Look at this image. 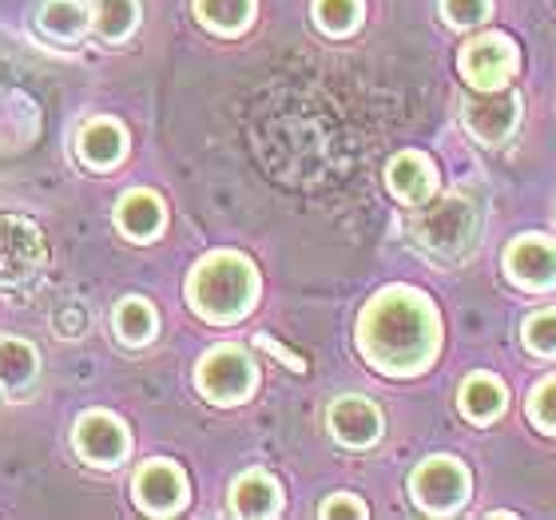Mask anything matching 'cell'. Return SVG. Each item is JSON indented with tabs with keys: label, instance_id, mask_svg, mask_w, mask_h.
Returning <instances> with one entry per match:
<instances>
[{
	"label": "cell",
	"instance_id": "obj_1",
	"mask_svg": "<svg viewBox=\"0 0 556 520\" xmlns=\"http://www.w3.org/2000/svg\"><path fill=\"white\" fill-rule=\"evenodd\" d=\"M358 350L374 370L390 378L429 370L441 350L438 306L414 287L378 290L358 318Z\"/></svg>",
	"mask_w": 556,
	"mask_h": 520
},
{
	"label": "cell",
	"instance_id": "obj_2",
	"mask_svg": "<svg viewBox=\"0 0 556 520\" xmlns=\"http://www.w3.org/2000/svg\"><path fill=\"white\" fill-rule=\"evenodd\" d=\"M258 299V270L239 251H211L187 278V302L207 322H239Z\"/></svg>",
	"mask_w": 556,
	"mask_h": 520
},
{
	"label": "cell",
	"instance_id": "obj_3",
	"mask_svg": "<svg viewBox=\"0 0 556 520\" xmlns=\"http://www.w3.org/2000/svg\"><path fill=\"white\" fill-rule=\"evenodd\" d=\"M426 207V203H421ZM409 231L429 255L438 258H462L469 255V246L477 243V231H481V211L465 191H453V195H441L438 203H429L426 211H417Z\"/></svg>",
	"mask_w": 556,
	"mask_h": 520
},
{
	"label": "cell",
	"instance_id": "obj_4",
	"mask_svg": "<svg viewBox=\"0 0 556 520\" xmlns=\"http://www.w3.org/2000/svg\"><path fill=\"white\" fill-rule=\"evenodd\" d=\"M199 393L215 405H243L258 385V370L243 346H215L195 366Z\"/></svg>",
	"mask_w": 556,
	"mask_h": 520
},
{
	"label": "cell",
	"instance_id": "obj_5",
	"mask_svg": "<svg viewBox=\"0 0 556 520\" xmlns=\"http://www.w3.org/2000/svg\"><path fill=\"white\" fill-rule=\"evenodd\" d=\"M469 469L457 457H429L409 473V497L429 517H450L469 500Z\"/></svg>",
	"mask_w": 556,
	"mask_h": 520
},
{
	"label": "cell",
	"instance_id": "obj_6",
	"mask_svg": "<svg viewBox=\"0 0 556 520\" xmlns=\"http://www.w3.org/2000/svg\"><path fill=\"white\" fill-rule=\"evenodd\" d=\"M48 263L45 231L24 215H0V287H28Z\"/></svg>",
	"mask_w": 556,
	"mask_h": 520
},
{
	"label": "cell",
	"instance_id": "obj_7",
	"mask_svg": "<svg viewBox=\"0 0 556 520\" xmlns=\"http://www.w3.org/2000/svg\"><path fill=\"white\" fill-rule=\"evenodd\" d=\"M517 45H513L505 33H481L473 36L469 45L462 48L457 56V68H462L465 84L473 92H497V88H509V80L517 76Z\"/></svg>",
	"mask_w": 556,
	"mask_h": 520
},
{
	"label": "cell",
	"instance_id": "obj_8",
	"mask_svg": "<svg viewBox=\"0 0 556 520\" xmlns=\"http://www.w3.org/2000/svg\"><path fill=\"white\" fill-rule=\"evenodd\" d=\"M462 119L469 136L485 148H501L509 143L513 131L521 128V96L509 92V88H497V92H477L465 100Z\"/></svg>",
	"mask_w": 556,
	"mask_h": 520
},
{
	"label": "cell",
	"instance_id": "obj_9",
	"mask_svg": "<svg viewBox=\"0 0 556 520\" xmlns=\"http://www.w3.org/2000/svg\"><path fill=\"white\" fill-rule=\"evenodd\" d=\"M72 445H76V453H80L88 465H96V469H116V465L128 457L131 437H128V426H124L116 414L88 409V414H80L76 429H72Z\"/></svg>",
	"mask_w": 556,
	"mask_h": 520
},
{
	"label": "cell",
	"instance_id": "obj_10",
	"mask_svg": "<svg viewBox=\"0 0 556 520\" xmlns=\"http://www.w3.org/2000/svg\"><path fill=\"white\" fill-rule=\"evenodd\" d=\"M131 497L148 517H172L187 505V477L175 461H148L139 465L131 481Z\"/></svg>",
	"mask_w": 556,
	"mask_h": 520
},
{
	"label": "cell",
	"instance_id": "obj_11",
	"mask_svg": "<svg viewBox=\"0 0 556 520\" xmlns=\"http://www.w3.org/2000/svg\"><path fill=\"white\" fill-rule=\"evenodd\" d=\"M505 275L521 290H553L556 287V243L545 234H521L505 246Z\"/></svg>",
	"mask_w": 556,
	"mask_h": 520
},
{
	"label": "cell",
	"instance_id": "obj_12",
	"mask_svg": "<svg viewBox=\"0 0 556 520\" xmlns=\"http://www.w3.org/2000/svg\"><path fill=\"white\" fill-rule=\"evenodd\" d=\"M326 426H330L338 445H346V449H370V445H378V437H382L386 421H382V409H378L370 397L346 393V397L330 402Z\"/></svg>",
	"mask_w": 556,
	"mask_h": 520
},
{
	"label": "cell",
	"instance_id": "obj_13",
	"mask_svg": "<svg viewBox=\"0 0 556 520\" xmlns=\"http://www.w3.org/2000/svg\"><path fill=\"white\" fill-rule=\"evenodd\" d=\"M386 187H390L406 207H421V203H429L433 191H438V167H433V160H429L426 151H402V155H394L390 167H386Z\"/></svg>",
	"mask_w": 556,
	"mask_h": 520
},
{
	"label": "cell",
	"instance_id": "obj_14",
	"mask_svg": "<svg viewBox=\"0 0 556 520\" xmlns=\"http://www.w3.org/2000/svg\"><path fill=\"white\" fill-rule=\"evenodd\" d=\"M76 155H80L88 167L96 172H108L116 167L124 155H128V131L119 128L116 119H88L80 131H76Z\"/></svg>",
	"mask_w": 556,
	"mask_h": 520
},
{
	"label": "cell",
	"instance_id": "obj_15",
	"mask_svg": "<svg viewBox=\"0 0 556 520\" xmlns=\"http://www.w3.org/2000/svg\"><path fill=\"white\" fill-rule=\"evenodd\" d=\"M231 512L235 517H278L282 512V489L270 473L251 469L231 485Z\"/></svg>",
	"mask_w": 556,
	"mask_h": 520
},
{
	"label": "cell",
	"instance_id": "obj_16",
	"mask_svg": "<svg viewBox=\"0 0 556 520\" xmlns=\"http://www.w3.org/2000/svg\"><path fill=\"white\" fill-rule=\"evenodd\" d=\"M163 223H167V211H163V199L155 191H128V195L119 199L116 227L128 239H136V243L155 239L163 231Z\"/></svg>",
	"mask_w": 556,
	"mask_h": 520
},
{
	"label": "cell",
	"instance_id": "obj_17",
	"mask_svg": "<svg viewBox=\"0 0 556 520\" xmlns=\"http://www.w3.org/2000/svg\"><path fill=\"white\" fill-rule=\"evenodd\" d=\"M505 402H509V393H505L501 378H493V373H469L462 382V393H457L465 421H473V426L497 421L505 414Z\"/></svg>",
	"mask_w": 556,
	"mask_h": 520
},
{
	"label": "cell",
	"instance_id": "obj_18",
	"mask_svg": "<svg viewBox=\"0 0 556 520\" xmlns=\"http://www.w3.org/2000/svg\"><path fill=\"white\" fill-rule=\"evenodd\" d=\"M40 373V354L24 338H0V390L24 393Z\"/></svg>",
	"mask_w": 556,
	"mask_h": 520
},
{
	"label": "cell",
	"instance_id": "obj_19",
	"mask_svg": "<svg viewBox=\"0 0 556 520\" xmlns=\"http://www.w3.org/2000/svg\"><path fill=\"white\" fill-rule=\"evenodd\" d=\"M195 16L211 33L239 36L255 21V0H195Z\"/></svg>",
	"mask_w": 556,
	"mask_h": 520
},
{
	"label": "cell",
	"instance_id": "obj_20",
	"mask_svg": "<svg viewBox=\"0 0 556 520\" xmlns=\"http://www.w3.org/2000/svg\"><path fill=\"white\" fill-rule=\"evenodd\" d=\"M112 326H116L119 342L143 346V342L155 338L160 318H155V306H151L148 299H124V302H116V310H112Z\"/></svg>",
	"mask_w": 556,
	"mask_h": 520
},
{
	"label": "cell",
	"instance_id": "obj_21",
	"mask_svg": "<svg viewBox=\"0 0 556 520\" xmlns=\"http://www.w3.org/2000/svg\"><path fill=\"white\" fill-rule=\"evenodd\" d=\"M88 9H84L80 0H45V9H40V28H45L52 40L60 45H68V40H80L88 33Z\"/></svg>",
	"mask_w": 556,
	"mask_h": 520
},
{
	"label": "cell",
	"instance_id": "obj_22",
	"mask_svg": "<svg viewBox=\"0 0 556 520\" xmlns=\"http://www.w3.org/2000/svg\"><path fill=\"white\" fill-rule=\"evenodd\" d=\"M139 24V0H96V33L104 40H128Z\"/></svg>",
	"mask_w": 556,
	"mask_h": 520
},
{
	"label": "cell",
	"instance_id": "obj_23",
	"mask_svg": "<svg viewBox=\"0 0 556 520\" xmlns=\"http://www.w3.org/2000/svg\"><path fill=\"white\" fill-rule=\"evenodd\" d=\"M314 24L326 36H350L362 24V0H314Z\"/></svg>",
	"mask_w": 556,
	"mask_h": 520
},
{
	"label": "cell",
	"instance_id": "obj_24",
	"mask_svg": "<svg viewBox=\"0 0 556 520\" xmlns=\"http://www.w3.org/2000/svg\"><path fill=\"white\" fill-rule=\"evenodd\" d=\"M525 346L541 354V358H556V310H536L525 318L521 326Z\"/></svg>",
	"mask_w": 556,
	"mask_h": 520
},
{
	"label": "cell",
	"instance_id": "obj_25",
	"mask_svg": "<svg viewBox=\"0 0 556 520\" xmlns=\"http://www.w3.org/2000/svg\"><path fill=\"white\" fill-rule=\"evenodd\" d=\"M529 421L541 433L556 437V373H548L545 382H536L533 393H529Z\"/></svg>",
	"mask_w": 556,
	"mask_h": 520
},
{
	"label": "cell",
	"instance_id": "obj_26",
	"mask_svg": "<svg viewBox=\"0 0 556 520\" xmlns=\"http://www.w3.org/2000/svg\"><path fill=\"white\" fill-rule=\"evenodd\" d=\"M489 12H493V0H441V16H445L453 28L485 24Z\"/></svg>",
	"mask_w": 556,
	"mask_h": 520
},
{
	"label": "cell",
	"instance_id": "obj_27",
	"mask_svg": "<svg viewBox=\"0 0 556 520\" xmlns=\"http://www.w3.org/2000/svg\"><path fill=\"white\" fill-rule=\"evenodd\" d=\"M318 517L326 520H338V517H350V520H366L370 517V509L362 505L354 493H334L330 500H323V509H318Z\"/></svg>",
	"mask_w": 556,
	"mask_h": 520
},
{
	"label": "cell",
	"instance_id": "obj_28",
	"mask_svg": "<svg viewBox=\"0 0 556 520\" xmlns=\"http://www.w3.org/2000/svg\"><path fill=\"white\" fill-rule=\"evenodd\" d=\"M258 346H263V350H270V354H275L278 362H287L290 370H299V373L306 370V362H302L299 354H290L287 346H278V342H275V338H270V334H258Z\"/></svg>",
	"mask_w": 556,
	"mask_h": 520
}]
</instances>
